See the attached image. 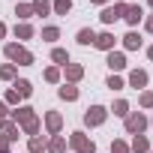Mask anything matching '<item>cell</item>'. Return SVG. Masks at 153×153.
I'll return each mask as SVG.
<instances>
[{"instance_id":"6da1fadb","label":"cell","mask_w":153,"mask_h":153,"mask_svg":"<svg viewBox=\"0 0 153 153\" xmlns=\"http://www.w3.org/2000/svg\"><path fill=\"white\" fill-rule=\"evenodd\" d=\"M3 54H6V60L15 63V66H33V51H27L21 42H6V45H3Z\"/></svg>"},{"instance_id":"7a4b0ae2","label":"cell","mask_w":153,"mask_h":153,"mask_svg":"<svg viewBox=\"0 0 153 153\" xmlns=\"http://www.w3.org/2000/svg\"><path fill=\"white\" fill-rule=\"evenodd\" d=\"M123 126H126L129 135H144V129L150 126V120H147L141 111H129V114L123 117Z\"/></svg>"},{"instance_id":"3957f363","label":"cell","mask_w":153,"mask_h":153,"mask_svg":"<svg viewBox=\"0 0 153 153\" xmlns=\"http://www.w3.org/2000/svg\"><path fill=\"white\" fill-rule=\"evenodd\" d=\"M69 147L75 150V153H96V144H93V138H87V132H72L69 135Z\"/></svg>"},{"instance_id":"277c9868","label":"cell","mask_w":153,"mask_h":153,"mask_svg":"<svg viewBox=\"0 0 153 153\" xmlns=\"http://www.w3.org/2000/svg\"><path fill=\"white\" fill-rule=\"evenodd\" d=\"M105 120H108V108H105V105H90V108L84 111V126H90V129L102 126Z\"/></svg>"},{"instance_id":"5b68a950","label":"cell","mask_w":153,"mask_h":153,"mask_svg":"<svg viewBox=\"0 0 153 153\" xmlns=\"http://www.w3.org/2000/svg\"><path fill=\"white\" fill-rule=\"evenodd\" d=\"M123 12H126V3L120 0V3H114V6H105L99 12V18H102V24H114L117 18H123Z\"/></svg>"},{"instance_id":"8992f818","label":"cell","mask_w":153,"mask_h":153,"mask_svg":"<svg viewBox=\"0 0 153 153\" xmlns=\"http://www.w3.org/2000/svg\"><path fill=\"white\" fill-rule=\"evenodd\" d=\"M63 75H66V84H78L84 78V66L81 63H66L63 66Z\"/></svg>"},{"instance_id":"52a82bcc","label":"cell","mask_w":153,"mask_h":153,"mask_svg":"<svg viewBox=\"0 0 153 153\" xmlns=\"http://www.w3.org/2000/svg\"><path fill=\"white\" fill-rule=\"evenodd\" d=\"M105 63H108L111 75H114V72H123V69H126V54H123V51H108Z\"/></svg>"},{"instance_id":"ba28073f","label":"cell","mask_w":153,"mask_h":153,"mask_svg":"<svg viewBox=\"0 0 153 153\" xmlns=\"http://www.w3.org/2000/svg\"><path fill=\"white\" fill-rule=\"evenodd\" d=\"M30 117H36V108H30V105H18L15 111H9V120H12V123H18V126H21V123H27Z\"/></svg>"},{"instance_id":"9c48e42d","label":"cell","mask_w":153,"mask_h":153,"mask_svg":"<svg viewBox=\"0 0 153 153\" xmlns=\"http://www.w3.org/2000/svg\"><path fill=\"white\" fill-rule=\"evenodd\" d=\"M45 129H48V135H60V129H63V114H60V111H48V114H45Z\"/></svg>"},{"instance_id":"30bf717a","label":"cell","mask_w":153,"mask_h":153,"mask_svg":"<svg viewBox=\"0 0 153 153\" xmlns=\"http://www.w3.org/2000/svg\"><path fill=\"white\" fill-rule=\"evenodd\" d=\"M123 18H126V24H129V27H135L138 21H144V6H141V3H132V6H126Z\"/></svg>"},{"instance_id":"8fae6325","label":"cell","mask_w":153,"mask_h":153,"mask_svg":"<svg viewBox=\"0 0 153 153\" xmlns=\"http://www.w3.org/2000/svg\"><path fill=\"white\" fill-rule=\"evenodd\" d=\"M114 42H117V36H114L111 30H105V33H96V42H93V45L108 54V51H114Z\"/></svg>"},{"instance_id":"7c38bea8","label":"cell","mask_w":153,"mask_h":153,"mask_svg":"<svg viewBox=\"0 0 153 153\" xmlns=\"http://www.w3.org/2000/svg\"><path fill=\"white\" fill-rule=\"evenodd\" d=\"M147 81H150V75H147L144 69H132V72H129V87L144 90V87H147Z\"/></svg>"},{"instance_id":"4fadbf2b","label":"cell","mask_w":153,"mask_h":153,"mask_svg":"<svg viewBox=\"0 0 153 153\" xmlns=\"http://www.w3.org/2000/svg\"><path fill=\"white\" fill-rule=\"evenodd\" d=\"M12 90L21 96V99H30L33 96V84L27 81V78H15V84H12Z\"/></svg>"},{"instance_id":"5bb4252c","label":"cell","mask_w":153,"mask_h":153,"mask_svg":"<svg viewBox=\"0 0 153 153\" xmlns=\"http://www.w3.org/2000/svg\"><path fill=\"white\" fill-rule=\"evenodd\" d=\"M66 147H69V141H66L63 135H51L45 150H48V153H66Z\"/></svg>"},{"instance_id":"9a60e30c","label":"cell","mask_w":153,"mask_h":153,"mask_svg":"<svg viewBox=\"0 0 153 153\" xmlns=\"http://www.w3.org/2000/svg\"><path fill=\"white\" fill-rule=\"evenodd\" d=\"M39 129H42V120H39V114H36V117H30L27 123H21V132H24L27 138H33V135H39Z\"/></svg>"},{"instance_id":"2e32d148","label":"cell","mask_w":153,"mask_h":153,"mask_svg":"<svg viewBox=\"0 0 153 153\" xmlns=\"http://www.w3.org/2000/svg\"><path fill=\"white\" fill-rule=\"evenodd\" d=\"M57 96L63 102H75V99H78V87H75V84H63V87H57Z\"/></svg>"},{"instance_id":"e0dca14e","label":"cell","mask_w":153,"mask_h":153,"mask_svg":"<svg viewBox=\"0 0 153 153\" xmlns=\"http://www.w3.org/2000/svg\"><path fill=\"white\" fill-rule=\"evenodd\" d=\"M33 33H36V30H33L30 21H18V24H15V39H33Z\"/></svg>"},{"instance_id":"ac0fdd59","label":"cell","mask_w":153,"mask_h":153,"mask_svg":"<svg viewBox=\"0 0 153 153\" xmlns=\"http://www.w3.org/2000/svg\"><path fill=\"white\" fill-rule=\"evenodd\" d=\"M141 42H144V39H141L135 30H129V33L123 36V48H126V51H138V48H141Z\"/></svg>"},{"instance_id":"d6986e66","label":"cell","mask_w":153,"mask_h":153,"mask_svg":"<svg viewBox=\"0 0 153 153\" xmlns=\"http://www.w3.org/2000/svg\"><path fill=\"white\" fill-rule=\"evenodd\" d=\"M129 153H150V141L144 135H135L132 144H129Z\"/></svg>"},{"instance_id":"ffe728a7","label":"cell","mask_w":153,"mask_h":153,"mask_svg":"<svg viewBox=\"0 0 153 153\" xmlns=\"http://www.w3.org/2000/svg\"><path fill=\"white\" fill-rule=\"evenodd\" d=\"M75 42H78V45H93V42H96V33H93L90 27H81L78 33H75Z\"/></svg>"},{"instance_id":"44dd1931","label":"cell","mask_w":153,"mask_h":153,"mask_svg":"<svg viewBox=\"0 0 153 153\" xmlns=\"http://www.w3.org/2000/svg\"><path fill=\"white\" fill-rule=\"evenodd\" d=\"M45 147H48V141H45V138H39V135L27 138V153H45Z\"/></svg>"},{"instance_id":"7402d4cb","label":"cell","mask_w":153,"mask_h":153,"mask_svg":"<svg viewBox=\"0 0 153 153\" xmlns=\"http://www.w3.org/2000/svg\"><path fill=\"white\" fill-rule=\"evenodd\" d=\"M30 6H33V15H51V0H30Z\"/></svg>"},{"instance_id":"603a6c76","label":"cell","mask_w":153,"mask_h":153,"mask_svg":"<svg viewBox=\"0 0 153 153\" xmlns=\"http://www.w3.org/2000/svg\"><path fill=\"white\" fill-rule=\"evenodd\" d=\"M51 12L54 15H69L72 12V0H51Z\"/></svg>"},{"instance_id":"cb8c5ba5","label":"cell","mask_w":153,"mask_h":153,"mask_svg":"<svg viewBox=\"0 0 153 153\" xmlns=\"http://www.w3.org/2000/svg\"><path fill=\"white\" fill-rule=\"evenodd\" d=\"M0 132H3V138H6L9 144H12V141L18 138V132H21V129H18V123H12V120H6V123H3V129H0Z\"/></svg>"},{"instance_id":"d4e9b609","label":"cell","mask_w":153,"mask_h":153,"mask_svg":"<svg viewBox=\"0 0 153 153\" xmlns=\"http://www.w3.org/2000/svg\"><path fill=\"white\" fill-rule=\"evenodd\" d=\"M15 75H18L15 63H3V66H0V81H15Z\"/></svg>"},{"instance_id":"484cf974","label":"cell","mask_w":153,"mask_h":153,"mask_svg":"<svg viewBox=\"0 0 153 153\" xmlns=\"http://www.w3.org/2000/svg\"><path fill=\"white\" fill-rule=\"evenodd\" d=\"M57 39H60V27H54V24L42 27V42H57Z\"/></svg>"},{"instance_id":"4316f807","label":"cell","mask_w":153,"mask_h":153,"mask_svg":"<svg viewBox=\"0 0 153 153\" xmlns=\"http://www.w3.org/2000/svg\"><path fill=\"white\" fill-rule=\"evenodd\" d=\"M111 111H114V117H126V114H129V102H126V99H117V102L108 108V114H111Z\"/></svg>"},{"instance_id":"83f0119b","label":"cell","mask_w":153,"mask_h":153,"mask_svg":"<svg viewBox=\"0 0 153 153\" xmlns=\"http://www.w3.org/2000/svg\"><path fill=\"white\" fill-rule=\"evenodd\" d=\"M15 15H18V21H27V18H33V6L30 3H18L15 6Z\"/></svg>"},{"instance_id":"f1b7e54d","label":"cell","mask_w":153,"mask_h":153,"mask_svg":"<svg viewBox=\"0 0 153 153\" xmlns=\"http://www.w3.org/2000/svg\"><path fill=\"white\" fill-rule=\"evenodd\" d=\"M51 60H54L57 66H66V63H69V51H66V48H54V51H51Z\"/></svg>"},{"instance_id":"f546056e","label":"cell","mask_w":153,"mask_h":153,"mask_svg":"<svg viewBox=\"0 0 153 153\" xmlns=\"http://www.w3.org/2000/svg\"><path fill=\"white\" fill-rule=\"evenodd\" d=\"M42 78H45L48 84H57V81H60V66H48V69L42 72Z\"/></svg>"},{"instance_id":"4dcf8cb0","label":"cell","mask_w":153,"mask_h":153,"mask_svg":"<svg viewBox=\"0 0 153 153\" xmlns=\"http://www.w3.org/2000/svg\"><path fill=\"white\" fill-rule=\"evenodd\" d=\"M105 87H111V90H123V87H126V81L120 78V75H108V81H105Z\"/></svg>"},{"instance_id":"1f68e13d","label":"cell","mask_w":153,"mask_h":153,"mask_svg":"<svg viewBox=\"0 0 153 153\" xmlns=\"http://www.w3.org/2000/svg\"><path fill=\"white\" fill-rule=\"evenodd\" d=\"M138 102H141V108H153V90H141Z\"/></svg>"},{"instance_id":"d6a6232c","label":"cell","mask_w":153,"mask_h":153,"mask_svg":"<svg viewBox=\"0 0 153 153\" xmlns=\"http://www.w3.org/2000/svg\"><path fill=\"white\" fill-rule=\"evenodd\" d=\"M111 153H129V144H126L123 138H114V141H111Z\"/></svg>"},{"instance_id":"836d02e7","label":"cell","mask_w":153,"mask_h":153,"mask_svg":"<svg viewBox=\"0 0 153 153\" xmlns=\"http://www.w3.org/2000/svg\"><path fill=\"white\" fill-rule=\"evenodd\" d=\"M18 99H21V96H18V93H15L12 87H9V90L3 93V102H6V105H18Z\"/></svg>"},{"instance_id":"e575fe53","label":"cell","mask_w":153,"mask_h":153,"mask_svg":"<svg viewBox=\"0 0 153 153\" xmlns=\"http://www.w3.org/2000/svg\"><path fill=\"white\" fill-rule=\"evenodd\" d=\"M6 120H9V105L0 99V129H3V123H6Z\"/></svg>"},{"instance_id":"d590c367","label":"cell","mask_w":153,"mask_h":153,"mask_svg":"<svg viewBox=\"0 0 153 153\" xmlns=\"http://www.w3.org/2000/svg\"><path fill=\"white\" fill-rule=\"evenodd\" d=\"M0 153H12V147H9V141L0 135Z\"/></svg>"},{"instance_id":"8d00e7d4","label":"cell","mask_w":153,"mask_h":153,"mask_svg":"<svg viewBox=\"0 0 153 153\" xmlns=\"http://www.w3.org/2000/svg\"><path fill=\"white\" fill-rule=\"evenodd\" d=\"M144 30H147V33H153V15H147V18H144Z\"/></svg>"},{"instance_id":"74e56055","label":"cell","mask_w":153,"mask_h":153,"mask_svg":"<svg viewBox=\"0 0 153 153\" xmlns=\"http://www.w3.org/2000/svg\"><path fill=\"white\" fill-rule=\"evenodd\" d=\"M3 36H6V24H3V21H0V39H3Z\"/></svg>"},{"instance_id":"f35d334b","label":"cell","mask_w":153,"mask_h":153,"mask_svg":"<svg viewBox=\"0 0 153 153\" xmlns=\"http://www.w3.org/2000/svg\"><path fill=\"white\" fill-rule=\"evenodd\" d=\"M90 3H96V6H105V3H108V0H90Z\"/></svg>"},{"instance_id":"ab89813d","label":"cell","mask_w":153,"mask_h":153,"mask_svg":"<svg viewBox=\"0 0 153 153\" xmlns=\"http://www.w3.org/2000/svg\"><path fill=\"white\" fill-rule=\"evenodd\" d=\"M147 57H150V60H153V45H150V48H147Z\"/></svg>"},{"instance_id":"60d3db41","label":"cell","mask_w":153,"mask_h":153,"mask_svg":"<svg viewBox=\"0 0 153 153\" xmlns=\"http://www.w3.org/2000/svg\"><path fill=\"white\" fill-rule=\"evenodd\" d=\"M147 3H150V9H153V0H147Z\"/></svg>"},{"instance_id":"b9f144b4","label":"cell","mask_w":153,"mask_h":153,"mask_svg":"<svg viewBox=\"0 0 153 153\" xmlns=\"http://www.w3.org/2000/svg\"><path fill=\"white\" fill-rule=\"evenodd\" d=\"M150 153H153V147H150Z\"/></svg>"},{"instance_id":"7bdbcfd3","label":"cell","mask_w":153,"mask_h":153,"mask_svg":"<svg viewBox=\"0 0 153 153\" xmlns=\"http://www.w3.org/2000/svg\"><path fill=\"white\" fill-rule=\"evenodd\" d=\"M150 126H153V120H150Z\"/></svg>"}]
</instances>
